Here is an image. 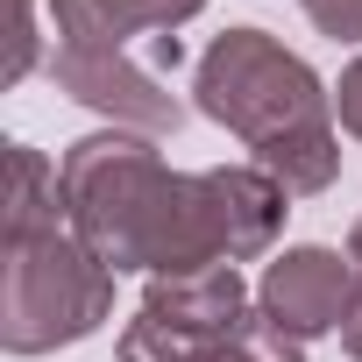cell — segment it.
Returning a JSON list of instances; mask_svg holds the SVG:
<instances>
[{"instance_id": "obj_9", "label": "cell", "mask_w": 362, "mask_h": 362, "mask_svg": "<svg viewBox=\"0 0 362 362\" xmlns=\"http://www.w3.org/2000/svg\"><path fill=\"white\" fill-rule=\"evenodd\" d=\"M50 228H64V177L43 149L8 142V214H0V235L29 242V235H50Z\"/></svg>"}, {"instance_id": "obj_1", "label": "cell", "mask_w": 362, "mask_h": 362, "mask_svg": "<svg viewBox=\"0 0 362 362\" xmlns=\"http://www.w3.org/2000/svg\"><path fill=\"white\" fill-rule=\"evenodd\" d=\"M64 177V228L114 270L142 277H185L214 263H256L284 235V185L256 163L214 170H170L156 135L100 128L78 135L57 163Z\"/></svg>"}, {"instance_id": "obj_3", "label": "cell", "mask_w": 362, "mask_h": 362, "mask_svg": "<svg viewBox=\"0 0 362 362\" xmlns=\"http://www.w3.org/2000/svg\"><path fill=\"white\" fill-rule=\"evenodd\" d=\"M114 320V270L71 235H29L0 249V348L8 355H50Z\"/></svg>"}, {"instance_id": "obj_7", "label": "cell", "mask_w": 362, "mask_h": 362, "mask_svg": "<svg viewBox=\"0 0 362 362\" xmlns=\"http://www.w3.org/2000/svg\"><path fill=\"white\" fill-rule=\"evenodd\" d=\"M135 313L170 334H214V327H235L242 313H256V291L242 284L235 263H214V270H185V277H149Z\"/></svg>"}, {"instance_id": "obj_2", "label": "cell", "mask_w": 362, "mask_h": 362, "mask_svg": "<svg viewBox=\"0 0 362 362\" xmlns=\"http://www.w3.org/2000/svg\"><path fill=\"white\" fill-rule=\"evenodd\" d=\"M192 100L206 121L249 142V163L270 170L291 199H313L341 177V135H334V86L284 50L270 29H228L192 64Z\"/></svg>"}, {"instance_id": "obj_8", "label": "cell", "mask_w": 362, "mask_h": 362, "mask_svg": "<svg viewBox=\"0 0 362 362\" xmlns=\"http://www.w3.org/2000/svg\"><path fill=\"white\" fill-rule=\"evenodd\" d=\"M199 8L206 0H50L57 36H93V43H121V50H128V36H170Z\"/></svg>"}, {"instance_id": "obj_4", "label": "cell", "mask_w": 362, "mask_h": 362, "mask_svg": "<svg viewBox=\"0 0 362 362\" xmlns=\"http://www.w3.org/2000/svg\"><path fill=\"white\" fill-rule=\"evenodd\" d=\"M50 78H57L78 107L107 114L114 128H135V135H177V128H185V100L163 93V78H156L149 64H135L121 43L57 36V50H50Z\"/></svg>"}, {"instance_id": "obj_5", "label": "cell", "mask_w": 362, "mask_h": 362, "mask_svg": "<svg viewBox=\"0 0 362 362\" xmlns=\"http://www.w3.org/2000/svg\"><path fill=\"white\" fill-rule=\"evenodd\" d=\"M348 291H355V263H341L334 249L305 242V249H284V256L263 270L256 305H263L291 341H313V334H341Z\"/></svg>"}, {"instance_id": "obj_14", "label": "cell", "mask_w": 362, "mask_h": 362, "mask_svg": "<svg viewBox=\"0 0 362 362\" xmlns=\"http://www.w3.org/2000/svg\"><path fill=\"white\" fill-rule=\"evenodd\" d=\"M348 263L362 270V221H355V235H348Z\"/></svg>"}, {"instance_id": "obj_6", "label": "cell", "mask_w": 362, "mask_h": 362, "mask_svg": "<svg viewBox=\"0 0 362 362\" xmlns=\"http://www.w3.org/2000/svg\"><path fill=\"white\" fill-rule=\"evenodd\" d=\"M114 348H121V362H305V341H291L263 305L242 313L235 327H214V334H170L135 313Z\"/></svg>"}, {"instance_id": "obj_10", "label": "cell", "mask_w": 362, "mask_h": 362, "mask_svg": "<svg viewBox=\"0 0 362 362\" xmlns=\"http://www.w3.org/2000/svg\"><path fill=\"white\" fill-rule=\"evenodd\" d=\"M305 22L334 43H362V0H305Z\"/></svg>"}, {"instance_id": "obj_12", "label": "cell", "mask_w": 362, "mask_h": 362, "mask_svg": "<svg viewBox=\"0 0 362 362\" xmlns=\"http://www.w3.org/2000/svg\"><path fill=\"white\" fill-rule=\"evenodd\" d=\"M334 121L362 142V57H355V64L341 71V86H334Z\"/></svg>"}, {"instance_id": "obj_13", "label": "cell", "mask_w": 362, "mask_h": 362, "mask_svg": "<svg viewBox=\"0 0 362 362\" xmlns=\"http://www.w3.org/2000/svg\"><path fill=\"white\" fill-rule=\"evenodd\" d=\"M341 348L362 362V270H355V291H348V313H341Z\"/></svg>"}, {"instance_id": "obj_11", "label": "cell", "mask_w": 362, "mask_h": 362, "mask_svg": "<svg viewBox=\"0 0 362 362\" xmlns=\"http://www.w3.org/2000/svg\"><path fill=\"white\" fill-rule=\"evenodd\" d=\"M36 71V0H15V50H8V86Z\"/></svg>"}]
</instances>
